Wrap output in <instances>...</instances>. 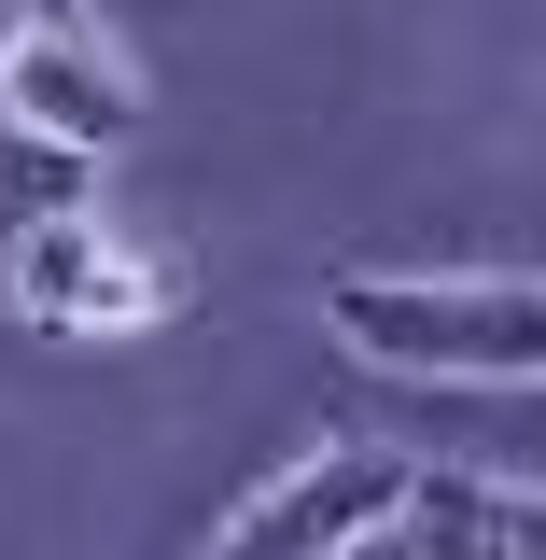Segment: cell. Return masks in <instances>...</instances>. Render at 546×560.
<instances>
[{"label":"cell","instance_id":"6da1fadb","mask_svg":"<svg viewBox=\"0 0 546 560\" xmlns=\"http://www.w3.org/2000/svg\"><path fill=\"white\" fill-rule=\"evenodd\" d=\"M323 323L393 378H477V393L546 378V280L533 267H337Z\"/></svg>","mask_w":546,"mask_h":560},{"label":"cell","instance_id":"7a4b0ae2","mask_svg":"<svg viewBox=\"0 0 546 560\" xmlns=\"http://www.w3.org/2000/svg\"><path fill=\"white\" fill-rule=\"evenodd\" d=\"M0 294H14V323H28V337H154L183 280L154 267L127 224H98V210H28V224H14Z\"/></svg>","mask_w":546,"mask_h":560},{"label":"cell","instance_id":"3957f363","mask_svg":"<svg viewBox=\"0 0 546 560\" xmlns=\"http://www.w3.org/2000/svg\"><path fill=\"white\" fill-rule=\"evenodd\" d=\"M0 127L14 140H57V154H113L140 127V70L127 43L84 14V0H28L0 28Z\"/></svg>","mask_w":546,"mask_h":560},{"label":"cell","instance_id":"277c9868","mask_svg":"<svg viewBox=\"0 0 546 560\" xmlns=\"http://www.w3.org/2000/svg\"><path fill=\"white\" fill-rule=\"evenodd\" d=\"M407 448H309V463H280L267 490H239V518L210 533V560H350L364 533H393V504H407Z\"/></svg>","mask_w":546,"mask_h":560},{"label":"cell","instance_id":"5b68a950","mask_svg":"<svg viewBox=\"0 0 546 560\" xmlns=\"http://www.w3.org/2000/svg\"><path fill=\"white\" fill-rule=\"evenodd\" d=\"M393 560H546V490H490V477H407L393 504Z\"/></svg>","mask_w":546,"mask_h":560}]
</instances>
